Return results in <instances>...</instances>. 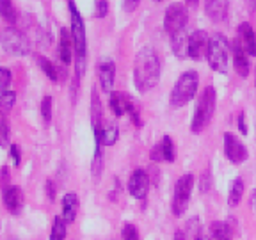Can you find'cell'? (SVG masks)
<instances>
[{
  "label": "cell",
  "instance_id": "obj_1",
  "mask_svg": "<svg viewBox=\"0 0 256 240\" xmlns=\"http://www.w3.org/2000/svg\"><path fill=\"white\" fill-rule=\"evenodd\" d=\"M160 80L158 54L150 46L140 48L134 62V84L139 92H148Z\"/></svg>",
  "mask_w": 256,
  "mask_h": 240
},
{
  "label": "cell",
  "instance_id": "obj_2",
  "mask_svg": "<svg viewBox=\"0 0 256 240\" xmlns=\"http://www.w3.org/2000/svg\"><path fill=\"white\" fill-rule=\"evenodd\" d=\"M70 6V18H72V38H73V46H75V76L80 78L86 68V25L82 16H80L78 9L75 6V0H68Z\"/></svg>",
  "mask_w": 256,
  "mask_h": 240
},
{
  "label": "cell",
  "instance_id": "obj_3",
  "mask_svg": "<svg viewBox=\"0 0 256 240\" xmlns=\"http://www.w3.org/2000/svg\"><path fill=\"white\" fill-rule=\"evenodd\" d=\"M216 100H217L216 89L212 86L204 88L203 92L200 94V98H198L196 110H194V118H192V123H190V130L194 134L203 132L204 128L210 124L214 112H216Z\"/></svg>",
  "mask_w": 256,
  "mask_h": 240
},
{
  "label": "cell",
  "instance_id": "obj_4",
  "mask_svg": "<svg viewBox=\"0 0 256 240\" xmlns=\"http://www.w3.org/2000/svg\"><path fill=\"white\" fill-rule=\"evenodd\" d=\"M198 86H200V75H198V72L188 70V72L182 73L180 78L176 80L174 88L171 91V98H169L171 107L180 108L184 105H187L196 96Z\"/></svg>",
  "mask_w": 256,
  "mask_h": 240
},
{
  "label": "cell",
  "instance_id": "obj_5",
  "mask_svg": "<svg viewBox=\"0 0 256 240\" xmlns=\"http://www.w3.org/2000/svg\"><path fill=\"white\" fill-rule=\"evenodd\" d=\"M228 56H230V41L222 34H214L210 36V44H208L206 59L210 68L217 73L228 72Z\"/></svg>",
  "mask_w": 256,
  "mask_h": 240
},
{
  "label": "cell",
  "instance_id": "obj_6",
  "mask_svg": "<svg viewBox=\"0 0 256 240\" xmlns=\"http://www.w3.org/2000/svg\"><path fill=\"white\" fill-rule=\"evenodd\" d=\"M0 44L9 56H27L30 52V41L27 40V36L12 27L4 28L0 36Z\"/></svg>",
  "mask_w": 256,
  "mask_h": 240
},
{
  "label": "cell",
  "instance_id": "obj_7",
  "mask_svg": "<svg viewBox=\"0 0 256 240\" xmlns=\"http://www.w3.org/2000/svg\"><path fill=\"white\" fill-rule=\"evenodd\" d=\"M192 187H194V176L184 174L174 185V198H172V214L176 217H182L187 212L188 200H190Z\"/></svg>",
  "mask_w": 256,
  "mask_h": 240
},
{
  "label": "cell",
  "instance_id": "obj_8",
  "mask_svg": "<svg viewBox=\"0 0 256 240\" xmlns=\"http://www.w3.org/2000/svg\"><path fill=\"white\" fill-rule=\"evenodd\" d=\"M188 22V9L187 6L180 4V2H174L166 9L164 16V30L171 36H174L176 32H180L185 28Z\"/></svg>",
  "mask_w": 256,
  "mask_h": 240
},
{
  "label": "cell",
  "instance_id": "obj_9",
  "mask_svg": "<svg viewBox=\"0 0 256 240\" xmlns=\"http://www.w3.org/2000/svg\"><path fill=\"white\" fill-rule=\"evenodd\" d=\"M224 155H226V158H228L230 162H233V164H242V162L248 160L249 153H248V148L244 146V142H242L238 137L226 132L224 134Z\"/></svg>",
  "mask_w": 256,
  "mask_h": 240
},
{
  "label": "cell",
  "instance_id": "obj_10",
  "mask_svg": "<svg viewBox=\"0 0 256 240\" xmlns=\"http://www.w3.org/2000/svg\"><path fill=\"white\" fill-rule=\"evenodd\" d=\"M210 38L204 30H194L188 38V57L194 60H201L208 54Z\"/></svg>",
  "mask_w": 256,
  "mask_h": 240
},
{
  "label": "cell",
  "instance_id": "obj_11",
  "mask_svg": "<svg viewBox=\"0 0 256 240\" xmlns=\"http://www.w3.org/2000/svg\"><path fill=\"white\" fill-rule=\"evenodd\" d=\"M150 190V176L144 169H136L128 180V192L136 200H144Z\"/></svg>",
  "mask_w": 256,
  "mask_h": 240
},
{
  "label": "cell",
  "instance_id": "obj_12",
  "mask_svg": "<svg viewBox=\"0 0 256 240\" xmlns=\"http://www.w3.org/2000/svg\"><path fill=\"white\" fill-rule=\"evenodd\" d=\"M114 76H116V64L112 59H102L98 64V78H100L102 91L112 92V86H114Z\"/></svg>",
  "mask_w": 256,
  "mask_h": 240
},
{
  "label": "cell",
  "instance_id": "obj_13",
  "mask_svg": "<svg viewBox=\"0 0 256 240\" xmlns=\"http://www.w3.org/2000/svg\"><path fill=\"white\" fill-rule=\"evenodd\" d=\"M230 50L233 54V66H235L236 73L240 76H248L249 75V59H248V52L244 50L242 43L238 40H233L230 43Z\"/></svg>",
  "mask_w": 256,
  "mask_h": 240
},
{
  "label": "cell",
  "instance_id": "obj_14",
  "mask_svg": "<svg viewBox=\"0 0 256 240\" xmlns=\"http://www.w3.org/2000/svg\"><path fill=\"white\" fill-rule=\"evenodd\" d=\"M108 105H110V110L114 112V116L121 118V116H124V114H128L130 108H132L136 104H134L132 98H130L128 94L120 92V91H114V92H110Z\"/></svg>",
  "mask_w": 256,
  "mask_h": 240
},
{
  "label": "cell",
  "instance_id": "obj_15",
  "mask_svg": "<svg viewBox=\"0 0 256 240\" xmlns=\"http://www.w3.org/2000/svg\"><path fill=\"white\" fill-rule=\"evenodd\" d=\"M228 0H204V12L212 22H224L228 18Z\"/></svg>",
  "mask_w": 256,
  "mask_h": 240
},
{
  "label": "cell",
  "instance_id": "obj_16",
  "mask_svg": "<svg viewBox=\"0 0 256 240\" xmlns=\"http://www.w3.org/2000/svg\"><path fill=\"white\" fill-rule=\"evenodd\" d=\"M73 52H75V46H73V38L72 30L68 28H60V36H59V59L62 64L72 62Z\"/></svg>",
  "mask_w": 256,
  "mask_h": 240
},
{
  "label": "cell",
  "instance_id": "obj_17",
  "mask_svg": "<svg viewBox=\"0 0 256 240\" xmlns=\"http://www.w3.org/2000/svg\"><path fill=\"white\" fill-rule=\"evenodd\" d=\"M4 204L11 214H20L24 208V192L18 187H6L4 188Z\"/></svg>",
  "mask_w": 256,
  "mask_h": 240
},
{
  "label": "cell",
  "instance_id": "obj_18",
  "mask_svg": "<svg viewBox=\"0 0 256 240\" xmlns=\"http://www.w3.org/2000/svg\"><path fill=\"white\" fill-rule=\"evenodd\" d=\"M238 34H240V43L244 46V50L248 52V56L256 57V34H254V28L251 27V24L244 22V24H240L238 27Z\"/></svg>",
  "mask_w": 256,
  "mask_h": 240
},
{
  "label": "cell",
  "instance_id": "obj_19",
  "mask_svg": "<svg viewBox=\"0 0 256 240\" xmlns=\"http://www.w3.org/2000/svg\"><path fill=\"white\" fill-rule=\"evenodd\" d=\"M188 38L190 34H187L185 30L176 32L174 36H171V48L178 59H187L188 57Z\"/></svg>",
  "mask_w": 256,
  "mask_h": 240
},
{
  "label": "cell",
  "instance_id": "obj_20",
  "mask_svg": "<svg viewBox=\"0 0 256 240\" xmlns=\"http://www.w3.org/2000/svg\"><path fill=\"white\" fill-rule=\"evenodd\" d=\"M76 212H78V196L70 192L62 198V219L66 222H73L76 219Z\"/></svg>",
  "mask_w": 256,
  "mask_h": 240
},
{
  "label": "cell",
  "instance_id": "obj_21",
  "mask_svg": "<svg viewBox=\"0 0 256 240\" xmlns=\"http://www.w3.org/2000/svg\"><path fill=\"white\" fill-rule=\"evenodd\" d=\"M244 196V180L242 178H235L230 185V194H228V204L230 206H236Z\"/></svg>",
  "mask_w": 256,
  "mask_h": 240
},
{
  "label": "cell",
  "instance_id": "obj_22",
  "mask_svg": "<svg viewBox=\"0 0 256 240\" xmlns=\"http://www.w3.org/2000/svg\"><path fill=\"white\" fill-rule=\"evenodd\" d=\"M210 233H212V240H232V228L226 222H220V220L212 222Z\"/></svg>",
  "mask_w": 256,
  "mask_h": 240
},
{
  "label": "cell",
  "instance_id": "obj_23",
  "mask_svg": "<svg viewBox=\"0 0 256 240\" xmlns=\"http://www.w3.org/2000/svg\"><path fill=\"white\" fill-rule=\"evenodd\" d=\"M91 121H92V128L102 126V104L96 89H92V94H91Z\"/></svg>",
  "mask_w": 256,
  "mask_h": 240
},
{
  "label": "cell",
  "instance_id": "obj_24",
  "mask_svg": "<svg viewBox=\"0 0 256 240\" xmlns=\"http://www.w3.org/2000/svg\"><path fill=\"white\" fill-rule=\"evenodd\" d=\"M160 150H162V158L166 162H174L176 158V152H174V144H172V139L169 136H164L162 140H160Z\"/></svg>",
  "mask_w": 256,
  "mask_h": 240
},
{
  "label": "cell",
  "instance_id": "obj_25",
  "mask_svg": "<svg viewBox=\"0 0 256 240\" xmlns=\"http://www.w3.org/2000/svg\"><path fill=\"white\" fill-rule=\"evenodd\" d=\"M66 220L62 216H57L52 224V233H50V240H64L66 238Z\"/></svg>",
  "mask_w": 256,
  "mask_h": 240
},
{
  "label": "cell",
  "instance_id": "obj_26",
  "mask_svg": "<svg viewBox=\"0 0 256 240\" xmlns=\"http://www.w3.org/2000/svg\"><path fill=\"white\" fill-rule=\"evenodd\" d=\"M36 59H38V64H40V68L44 72V75L52 80V82H57V80H59V73H57V68L54 66V62H50V60L43 56H38Z\"/></svg>",
  "mask_w": 256,
  "mask_h": 240
},
{
  "label": "cell",
  "instance_id": "obj_27",
  "mask_svg": "<svg viewBox=\"0 0 256 240\" xmlns=\"http://www.w3.org/2000/svg\"><path fill=\"white\" fill-rule=\"evenodd\" d=\"M14 102H16V92L14 91L0 92V112H2V114H8V112L14 107Z\"/></svg>",
  "mask_w": 256,
  "mask_h": 240
},
{
  "label": "cell",
  "instance_id": "obj_28",
  "mask_svg": "<svg viewBox=\"0 0 256 240\" xmlns=\"http://www.w3.org/2000/svg\"><path fill=\"white\" fill-rule=\"evenodd\" d=\"M0 16L8 20L9 24H14L16 22V9L12 8L11 0H0Z\"/></svg>",
  "mask_w": 256,
  "mask_h": 240
},
{
  "label": "cell",
  "instance_id": "obj_29",
  "mask_svg": "<svg viewBox=\"0 0 256 240\" xmlns=\"http://www.w3.org/2000/svg\"><path fill=\"white\" fill-rule=\"evenodd\" d=\"M41 116H43L44 123L52 121V96H44L41 100Z\"/></svg>",
  "mask_w": 256,
  "mask_h": 240
},
{
  "label": "cell",
  "instance_id": "obj_30",
  "mask_svg": "<svg viewBox=\"0 0 256 240\" xmlns=\"http://www.w3.org/2000/svg\"><path fill=\"white\" fill-rule=\"evenodd\" d=\"M9 144V124L6 120H0V146L6 148Z\"/></svg>",
  "mask_w": 256,
  "mask_h": 240
},
{
  "label": "cell",
  "instance_id": "obj_31",
  "mask_svg": "<svg viewBox=\"0 0 256 240\" xmlns=\"http://www.w3.org/2000/svg\"><path fill=\"white\" fill-rule=\"evenodd\" d=\"M123 240H139V232L134 224H124L123 226Z\"/></svg>",
  "mask_w": 256,
  "mask_h": 240
},
{
  "label": "cell",
  "instance_id": "obj_32",
  "mask_svg": "<svg viewBox=\"0 0 256 240\" xmlns=\"http://www.w3.org/2000/svg\"><path fill=\"white\" fill-rule=\"evenodd\" d=\"M9 84H11V72L8 68H0V92L8 91Z\"/></svg>",
  "mask_w": 256,
  "mask_h": 240
},
{
  "label": "cell",
  "instance_id": "obj_33",
  "mask_svg": "<svg viewBox=\"0 0 256 240\" xmlns=\"http://www.w3.org/2000/svg\"><path fill=\"white\" fill-rule=\"evenodd\" d=\"M108 12V0H96V12L98 18H105Z\"/></svg>",
  "mask_w": 256,
  "mask_h": 240
},
{
  "label": "cell",
  "instance_id": "obj_34",
  "mask_svg": "<svg viewBox=\"0 0 256 240\" xmlns=\"http://www.w3.org/2000/svg\"><path fill=\"white\" fill-rule=\"evenodd\" d=\"M9 153H11V158H12V162H14V166L18 168V166H20V148H18L16 144H12Z\"/></svg>",
  "mask_w": 256,
  "mask_h": 240
},
{
  "label": "cell",
  "instance_id": "obj_35",
  "mask_svg": "<svg viewBox=\"0 0 256 240\" xmlns=\"http://www.w3.org/2000/svg\"><path fill=\"white\" fill-rule=\"evenodd\" d=\"M140 0H123V9L126 12H132L137 9V6H139Z\"/></svg>",
  "mask_w": 256,
  "mask_h": 240
},
{
  "label": "cell",
  "instance_id": "obj_36",
  "mask_svg": "<svg viewBox=\"0 0 256 240\" xmlns=\"http://www.w3.org/2000/svg\"><path fill=\"white\" fill-rule=\"evenodd\" d=\"M46 196L50 201H56V185H54L52 180L46 182Z\"/></svg>",
  "mask_w": 256,
  "mask_h": 240
},
{
  "label": "cell",
  "instance_id": "obj_37",
  "mask_svg": "<svg viewBox=\"0 0 256 240\" xmlns=\"http://www.w3.org/2000/svg\"><path fill=\"white\" fill-rule=\"evenodd\" d=\"M150 156H152L153 162H160V160H164V158H162V150H160V144H156L155 148L152 150Z\"/></svg>",
  "mask_w": 256,
  "mask_h": 240
},
{
  "label": "cell",
  "instance_id": "obj_38",
  "mask_svg": "<svg viewBox=\"0 0 256 240\" xmlns=\"http://www.w3.org/2000/svg\"><path fill=\"white\" fill-rule=\"evenodd\" d=\"M238 130H240V134H244V136H248V124H246V116H244V112H240V114H238Z\"/></svg>",
  "mask_w": 256,
  "mask_h": 240
},
{
  "label": "cell",
  "instance_id": "obj_39",
  "mask_svg": "<svg viewBox=\"0 0 256 240\" xmlns=\"http://www.w3.org/2000/svg\"><path fill=\"white\" fill-rule=\"evenodd\" d=\"M201 192H208L210 190V174L208 172H204L203 176H201Z\"/></svg>",
  "mask_w": 256,
  "mask_h": 240
},
{
  "label": "cell",
  "instance_id": "obj_40",
  "mask_svg": "<svg viewBox=\"0 0 256 240\" xmlns=\"http://www.w3.org/2000/svg\"><path fill=\"white\" fill-rule=\"evenodd\" d=\"M8 182H9V168H2V171H0V185L6 188Z\"/></svg>",
  "mask_w": 256,
  "mask_h": 240
},
{
  "label": "cell",
  "instance_id": "obj_41",
  "mask_svg": "<svg viewBox=\"0 0 256 240\" xmlns=\"http://www.w3.org/2000/svg\"><path fill=\"white\" fill-rule=\"evenodd\" d=\"M244 4H246V9H248V12H254L256 11V0H244Z\"/></svg>",
  "mask_w": 256,
  "mask_h": 240
},
{
  "label": "cell",
  "instance_id": "obj_42",
  "mask_svg": "<svg viewBox=\"0 0 256 240\" xmlns=\"http://www.w3.org/2000/svg\"><path fill=\"white\" fill-rule=\"evenodd\" d=\"M172 240H187V236H185L184 232H180V230H178V232L174 233V238H172Z\"/></svg>",
  "mask_w": 256,
  "mask_h": 240
},
{
  "label": "cell",
  "instance_id": "obj_43",
  "mask_svg": "<svg viewBox=\"0 0 256 240\" xmlns=\"http://www.w3.org/2000/svg\"><path fill=\"white\" fill-rule=\"evenodd\" d=\"M185 4H187L188 8H198V4H200V0H185Z\"/></svg>",
  "mask_w": 256,
  "mask_h": 240
},
{
  "label": "cell",
  "instance_id": "obj_44",
  "mask_svg": "<svg viewBox=\"0 0 256 240\" xmlns=\"http://www.w3.org/2000/svg\"><path fill=\"white\" fill-rule=\"evenodd\" d=\"M251 206L256 212V190H252V194H251Z\"/></svg>",
  "mask_w": 256,
  "mask_h": 240
},
{
  "label": "cell",
  "instance_id": "obj_45",
  "mask_svg": "<svg viewBox=\"0 0 256 240\" xmlns=\"http://www.w3.org/2000/svg\"><path fill=\"white\" fill-rule=\"evenodd\" d=\"M194 240H208V238H206V236H203V235H200V236H196Z\"/></svg>",
  "mask_w": 256,
  "mask_h": 240
},
{
  "label": "cell",
  "instance_id": "obj_46",
  "mask_svg": "<svg viewBox=\"0 0 256 240\" xmlns=\"http://www.w3.org/2000/svg\"><path fill=\"white\" fill-rule=\"evenodd\" d=\"M155 2H162V0H155Z\"/></svg>",
  "mask_w": 256,
  "mask_h": 240
},
{
  "label": "cell",
  "instance_id": "obj_47",
  "mask_svg": "<svg viewBox=\"0 0 256 240\" xmlns=\"http://www.w3.org/2000/svg\"><path fill=\"white\" fill-rule=\"evenodd\" d=\"M254 86H256V80H254Z\"/></svg>",
  "mask_w": 256,
  "mask_h": 240
}]
</instances>
